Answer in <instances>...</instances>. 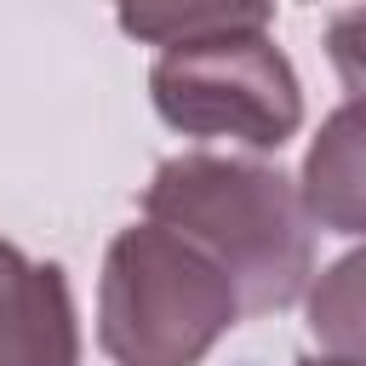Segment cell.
Masks as SVG:
<instances>
[{
  "mask_svg": "<svg viewBox=\"0 0 366 366\" xmlns=\"http://www.w3.org/2000/svg\"><path fill=\"white\" fill-rule=\"evenodd\" d=\"M297 194L315 229L366 240V103H343L320 120L297 172Z\"/></svg>",
  "mask_w": 366,
  "mask_h": 366,
  "instance_id": "cell-5",
  "label": "cell"
},
{
  "mask_svg": "<svg viewBox=\"0 0 366 366\" xmlns=\"http://www.w3.org/2000/svg\"><path fill=\"white\" fill-rule=\"evenodd\" d=\"M234 320V280L183 234L143 217L109 240L97 343L114 366H200Z\"/></svg>",
  "mask_w": 366,
  "mask_h": 366,
  "instance_id": "cell-2",
  "label": "cell"
},
{
  "mask_svg": "<svg viewBox=\"0 0 366 366\" xmlns=\"http://www.w3.org/2000/svg\"><path fill=\"white\" fill-rule=\"evenodd\" d=\"M143 217L200 246L240 292V315H274L309 297L315 223L297 177L234 154H172L143 189Z\"/></svg>",
  "mask_w": 366,
  "mask_h": 366,
  "instance_id": "cell-1",
  "label": "cell"
},
{
  "mask_svg": "<svg viewBox=\"0 0 366 366\" xmlns=\"http://www.w3.org/2000/svg\"><path fill=\"white\" fill-rule=\"evenodd\" d=\"M0 366H80V326L63 269L23 257L6 234H0Z\"/></svg>",
  "mask_w": 366,
  "mask_h": 366,
  "instance_id": "cell-4",
  "label": "cell"
},
{
  "mask_svg": "<svg viewBox=\"0 0 366 366\" xmlns=\"http://www.w3.org/2000/svg\"><path fill=\"white\" fill-rule=\"evenodd\" d=\"M303 315H309V337L326 349V360L366 366V246L343 252L337 263H326L309 280Z\"/></svg>",
  "mask_w": 366,
  "mask_h": 366,
  "instance_id": "cell-6",
  "label": "cell"
},
{
  "mask_svg": "<svg viewBox=\"0 0 366 366\" xmlns=\"http://www.w3.org/2000/svg\"><path fill=\"white\" fill-rule=\"evenodd\" d=\"M269 23L274 6H257L246 23L166 46L149 69L154 114L183 137H229L257 154H274L286 137H297L303 86Z\"/></svg>",
  "mask_w": 366,
  "mask_h": 366,
  "instance_id": "cell-3",
  "label": "cell"
},
{
  "mask_svg": "<svg viewBox=\"0 0 366 366\" xmlns=\"http://www.w3.org/2000/svg\"><path fill=\"white\" fill-rule=\"evenodd\" d=\"M297 366H343V360H326V355H303Z\"/></svg>",
  "mask_w": 366,
  "mask_h": 366,
  "instance_id": "cell-8",
  "label": "cell"
},
{
  "mask_svg": "<svg viewBox=\"0 0 366 366\" xmlns=\"http://www.w3.org/2000/svg\"><path fill=\"white\" fill-rule=\"evenodd\" d=\"M326 57H332L349 103H366V6H349L326 23Z\"/></svg>",
  "mask_w": 366,
  "mask_h": 366,
  "instance_id": "cell-7",
  "label": "cell"
}]
</instances>
